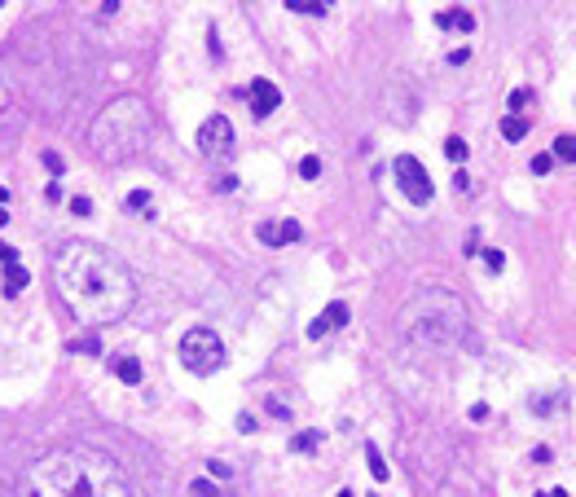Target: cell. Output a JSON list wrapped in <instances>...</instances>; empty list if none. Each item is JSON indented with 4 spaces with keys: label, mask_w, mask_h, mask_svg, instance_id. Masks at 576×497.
Wrapping results in <instances>:
<instances>
[{
    "label": "cell",
    "mask_w": 576,
    "mask_h": 497,
    "mask_svg": "<svg viewBox=\"0 0 576 497\" xmlns=\"http://www.w3.org/2000/svg\"><path fill=\"white\" fill-rule=\"evenodd\" d=\"M436 27H445V31H471L475 27V18L471 14H462V9H445V14H436Z\"/></svg>",
    "instance_id": "4fadbf2b"
},
{
    "label": "cell",
    "mask_w": 576,
    "mask_h": 497,
    "mask_svg": "<svg viewBox=\"0 0 576 497\" xmlns=\"http://www.w3.org/2000/svg\"><path fill=\"white\" fill-rule=\"evenodd\" d=\"M501 137H506V141H524L528 137V119L524 115H506V119H501Z\"/></svg>",
    "instance_id": "2e32d148"
},
{
    "label": "cell",
    "mask_w": 576,
    "mask_h": 497,
    "mask_svg": "<svg viewBox=\"0 0 576 497\" xmlns=\"http://www.w3.org/2000/svg\"><path fill=\"white\" fill-rule=\"evenodd\" d=\"M22 497H132V484L106 453L62 444L27 467Z\"/></svg>",
    "instance_id": "7a4b0ae2"
},
{
    "label": "cell",
    "mask_w": 576,
    "mask_h": 497,
    "mask_svg": "<svg viewBox=\"0 0 576 497\" xmlns=\"http://www.w3.org/2000/svg\"><path fill=\"white\" fill-rule=\"evenodd\" d=\"M299 176H304V180H317V176H321V159H317V154L299 159Z\"/></svg>",
    "instance_id": "7402d4cb"
},
{
    "label": "cell",
    "mask_w": 576,
    "mask_h": 497,
    "mask_svg": "<svg viewBox=\"0 0 576 497\" xmlns=\"http://www.w3.org/2000/svg\"><path fill=\"white\" fill-rule=\"evenodd\" d=\"M334 497H356V493H352V489H343V493H334Z\"/></svg>",
    "instance_id": "d590c367"
},
{
    "label": "cell",
    "mask_w": 576,
    "mask_h": 497,
    "mask_svg": "<svg viewBox=\"0 0 576 497\" xmlns=\"http://www.w3.org/2000/svg\"><path fill=\"white\" fill-rule=\"evenodd\" d=\"M343 321H347V304L343 299H330V304L317 312V321H308V339H326L330 330H339Z\"/></svg>",
    "instance_id": "30bf717a"
},
{
    "label": "cell",
    "mask_w": 576,
    "mask_h": 497,
    "mask_svg": "<svg viewBox=\"0 0 576 497\" xmlns=\"http://www.w3.org/2000/svg\"><path fill=\"white\" fill-rule=\"evenodd\" d=\"M445 154H449V163H453V167H462V163H466V154H471V145H466L462 137H449V141H445Z\"/></svg>",
    "instance_id": "d6986e66"
},
{
    "label": "cell",
    "mask_w": 576,
    "mask_h": 497,
    "mask_svg": "<svg viewBox=\"0 0 576 497\" xmlns=\"http://www.w3.org/2000/svg\"><path fill=\"white\" fill-rule=\"evenodd\" d=\"M181 366L189 374H198V379H207L224 366V344L220 335L211 330V326H194V330H185L181 339Z\"/></svg>",
    "instance_id": "5b68a950"
},
{
    "label": "cell",
    "mask_w": 576,
    "mask_h": 497,
    "mask_svg": "<svg viewBox=\"0 0 576 497\" xmlns=\"http://www.w3.org/2000/svg\"><path fill=\"white\" fill-rule=\"evenodd\" d=\"M524 102H528V93H524V88H515V93H510V111L519 115V111H524Z\"/></svg>",
    "instance_id": "4dcf8cb0"
},
{
    "label": "cell",
    "mask_w": 576,
    "mask_h": 497,
    "mask_svg": "<svg viewBox=\"0 0 576 497\" xmlns=\"http://www.w3.org/2000/svg\"><path fill=\"white\" fill-rule=\"evenodd\" d=\"M70 212H75V216H88V212H93V203L79 194V198H70Z\"/></svg>",
    "instance_id": "f1b7e54d"
},
{
    "label": "cell",
    "mask_w": 576,
    "mask_h": 497,
    "mask_svg": "<svg viewBox=\"0 0 576 497\" xmlns=\"http://www.w3.org/2000/svg\"><path fill=\"white\" fill-rule=\"evenodd\" d=\"M5 203H9V189H5V185H0V207H5Z\"/></svg>",
    "instance_id": "e575fe53"
},
{
    "label": "cell",
    "mask_w": 576,
    "mask_h": 497,
    "mask_svg": "<svg viewBox=\"0 0 576 497\" xmlns=\"http://www.w3.org/2000/svg\"><path fill=\"white\" fill-rule=\"evenodd\" d=\"M27 282H31V277H27V269H22V264H5V295H9V299H18Z\"/></svg>",
    "instance_id": "7c38bea8"
},
{
    "label": "cell",
    "mask_w": 576,
    "mask_h": 497,
    "mask_svg": "<svg viewBox=\"0 0 576 497\" xmlns=\"http://www.w3.org/2000/svg\"><path fill=\"white\" fill-rule=\"evenodd\" d=\"M537 497H568V489H546V493H537Z\"/></svg>",
    "instance_id": "836d02e7"
},
{
    "label": "cell",
    "mask_w": 576,
    "mask_h": 497,
    "mask_svg": "<svg viewBox=\"0 0 576 497\" xmlns=\"http://www.w3.org/2000/svg\"><path fill=\"white\" fill-rule=\"evenodd\" d=\"M317 444H321V431L313 427V431H295L291 440H286V449H291V453H313Z\"/></svg>",
    "instance_id": "5bb4252c"
},
{
    "label": "cell",
    "mask_w": 576,
    "mask_h": 497,
    "mask_svg": "<svg viewBox=\"0 0 576 497\" xmlns=\"http://www.w3.org/2000/svg\"><path fill=\"white\" fill-rule=\"evenodd\" d=\"M44 167H49V172H53V176H62V159H57V154H53V150H44Z\"/></svg>",
    "instance_id": "83f0119b"
},
{
    "label": "cell",
    "mask_w": 576,
    "mask_h": 497,
    "mask_svg": "<svg viewBox=\"0 0 576 497\" xmlns=\"http://www.w3.org/2000/svg\"><path fill=\"white\" fill-rule=\"evenodd\" d=\"M484 264H488L493 273H501V269H506V256H501L497 247H484Z\"/></svg>",
    "instance_id": "cb8c5ba5"
},
{
    "label": "cell",
    "mask_w": 576,
    "mask_h": 497,
    "mask_svg": "<svg viewBox=\"0 0 576 497\" xmlns=\"http://www.w3.org/2000/svg\"><path fill=\"white\" fill-rule=\"evenodd\" d=\"M387 111H392V119L396 124H410L414 119V111H418V93H414V84L405 79V75H392L387 79Z\"/></svg>",
    "instance_id": "ba28073f"
},
{
    "label": "cell",
    "mask_w": 576,
    "mask_h": 497,
    "mask_svg": "<svg viewBox=\"0 0 576 497\" xmlns=\"http://www.w3.org/2000/svg\"><path fill=\"white\" fill-rule=\"evenodd\" d=\"M247 97H251V115H256V119H269L282 106V88L273 79H251Z\"/></svg>",
    "instance_id": "9c48e42d"
},
{
    "label": "cell",
    "mask_w": 576,
    "mask_h": 497,
    "mask_svg": "<svg viewBox=\"0 0 576 497\" xmlns=\"http://www.w3.org/2000/svg\"><path fill=\"white\" fill-rule=\"evenodd\" d=\"M0 264H18V251L5 247V242H0Z\"/></svg>",
    "instance_id": "1f68e13d"
},
{
    "label": "cell",
    "mask_w": 576,
    "mask_h": 497,
    "mask_svg": "<svg viewBox=\"0 0 576 497\" xmlns=\"http://www.w3.org/2000/svg\"><path fill=\"white\" fill-rule=\"evenodd\" d=\"M256 234H260L264 247H286V242H299V238H304V229H299L295 221H264Z\"/></svg>",
    "instance_id": "8fae6325"
},
{
    "label": "cell",
    "mask_w": 576,
    "mask_h": 497,
    "mask_svg": "<svg viewBox=\"0 0 576 497\" xmlns=\"http://www.w3.org/2000/svg\"><path fill=\"white\" fill-rule=\"evenodd\" d=\"M401 335L418 348H449L466 335V304L445 286H423L396 312Z\"/></svg>",
    "instance_id": "3957f363"
},
{
    "label": "cell",
    "mask_w": 576,
    "mask_h": 497,
    "mask_svg": "<svg viewBox=\"0 0 576 497\" xmlns=\"http://www.w3.org/2000/svg\"><path fill=\"white\" fill-rule=\"evenodd\" d=\"M392 176H396V185H401V194L414 203V207H427L431 194H436V185H431V172L423 167V159H414V154H396Z\"/></svg>",
    "instance_id": "8992f818"
},
{
    "label": "cell",
    "mask_w": 576,
    "mask_h": 497,
    "mask_svg": "<svg viewBox=\"0 0 576 497\" xmlns=\"http://www.w3.org/2000/svg\"><path fill=\"white\" fill-rule=\"evenodd\" d=\"M286 9H295V14H326V0H286Z\"/></svg>",
    "instance_id": "44dd1931"
},
{
    "label": "cell",
    "mask_w": 576,
    "mask_h": 497,
    "mask_svg": "<svg viewBox=\"0 0 576 497\" xmlns=\"http://www.w3.org/2000/svg\"><path fill=\"white\" fill-rule=\"evenodd\" d=\"M365 458H369V476H374V480H387V462H383V453H378L374 440L365 444Z\"/></svg>",
    "instance_id": "ffe728a7"
},
{
    "label": "cell",
    "mask_w": 576,
    "mask_h": 497,
    "mask_svg": "<svg viewBox=\"0 0 576 497\" xmlns=\"http://www.w3.org/2000/svg\"><path fill=\"white\" fill-rule=\"evenodd\" d=\"M550 167H555V159H550V154H537V159H532V172H537V176H546Z\"/></svg>",
    "instance_id": "4316f807"
},
{
    "label": "cell",
    "mask_w": 576,
    "mask_h": 497,
    "mask_svg": "<svg viewBox=\"0 0 576 497\" xmlns=\"http://www.w3.org/2000/svg\"><path fill=\"white\" fill-rule=\"evenodd\" d=\"M198 150L207 154V159L229 154V150H233V124H229V119H224V115L202 119V128H198Z\"/></svg>",
    "instance_id": "52a82bcc"
},
{
    "label": "cell",
    "mask_w": 576,
    "mask_h": 497,
    "mask_svg": "<svg viewBox=\"0 0 576 497\" xmlns=\"http://www.w3.org/2000/svg\"><path fill=\"white\" fill-rule=\"evenodd\" d=\"M453 189H471V176H466L462 167H458V176H453Z\"/></svg>",
    "instance_id": "d6a6232c"
},
{
    "label": "cell",
    "mask_w": 576,
    "mask_h": 497,
    "mask_svg": "<svg viewBox=\"0 0 576 497\" xmlns=\"http://www.w3.org/2000/svg\"><path fill=\"white\" fill-rule=\"evenodd\" d=\"M550 159H563V163L576 159V137H572V132H559V137H555V154H550Z\"/></svg>",
    "instance_id": "ac0fdd59"
},
{
    "label": "cell",
    "mask_w": 576,
    "mask_h": 497,
    "mask_svg": "<svg viewBox=\"0 0 576 497\" xmlns=\"http://www.w3.org/2000/svg\"><path fill=\"white\" fill-rule=\"evenodd\" d=\"M115 374H119V383L137 387V383H141V361H137V357H119V361H115Z\"/></svg>",
    "instance_id": "9a60e30c"
},
{
    "label": "cell",
    "mask_w": 576,
    "mask_h": 497,
    "mask_svg": "<svg viewBox=\"0 0 576 497\" xmlns=\"http://www.w3.org/2000/svg\"><path fill=\"white\" fill-rule=\"evenodd\" d=\"M189 493H194V497H224L220 484H211V480H194V484H189Z\"/></svg>",
    "instance_id": "603a6c76"
},
{
    "label": "cell",
    "mask_w": 576,
    "mask_h": 497,
    "mask_svg": "<svg viewBox=\"0 0 576 497\" xmlns=\"http://www.w3.org/2000/svg\"><path fill=\"white\" fill-rule=\"evenodd\" d=\"M53 286L57 299L70 308V317L84 326H111L124 321V312L137 299L128 264L93 242H66L53 256Z\"/></svg>",
    "instance_id": "6da1fadb"
},
{
    "label": "cell",
    "mask_w": 576,
    "mask_h": 497,
    "mask_svg": "<svg viewBox=\"0 0 576 497\" xmlns=\"http://www.w3.org/2000/svg\"><path fill=\"white\" fill-rule=\"evenodd\" d=\"M146 141H150V106L141 97H115L88 128L93 154L106 163H119L128 154H137Z\"/></svg>",
    "instance_id": "277c9868"
},
{
    "label": "cell",
    "mask_w": 576,
    "mask_h": 497,
    "mask_svg": "<svg viewBox=\"0 0 576 497\" xmlns=\"http://www.w3.org/2000/svg\"><path fill=\"white\" fill-rule=\"evenodd\" d=\"M207 471H211L215 480H229V462H220V458H211V462H207Z\"/></svg>",
    "instance_id": "484cf974"
},
{
    "label": "cell",
    "mask_w": 576,
    "mask_h": 497,
    "mask_svg": "<svg viewBox=\"0 0 576 497\" xmlns=\"http://www.w3.org/2000/svg\"><path fill=\"white\" fill-rule=\"evenodd\" d=\"M66 348H70V353H93V357L102 353V348H97V339H75V344H66Z\"/></svg>",
    "instance_id": "d4e9b609"
},
{
    "label": "cell",
    "mask_w": 576,
    "mask_h": 497,
    "mask_svg": "<svg viewBox=\"0 0 576 497\" xmlns=\"http://www.w3.org/2000/svg\"><path fill=\"white\" fill-rule=\"evenodd\" d=\"M269 414H273V418H282V422H291V409H286L282 401H269Z\"/></svg>",
    "instance_id": "f546056e"
},
{
    "label": "cell",
    "mask_w": 576,
    "mask_h": 497,
    "mask_svg": "<svg viewBox=\"0 0 576 497\" xmlns=\"http://www.w3.org/2000/svg\"><path fill=\"white\" fill-rule=\"evenodd\" d=\"M128 212H137V216H146V221H150V216H154V198L146 189H132L128 194Z\"/></svg>",
    "instance_id": "e0dca14e"
}]
</instances>
